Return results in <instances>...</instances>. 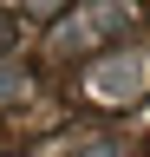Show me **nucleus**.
Here are the masks:
<instances>
[{"label":"nucleus","instance_id":"obj_1","mask_svg":"<svg viewBox=\"0 0 150 157\" xmlns=\"http://www.w3.org/2000/svg\"><path fill=\"white\" fill-rule=\"evenodd\" d=\"M144 72H150V66H144L137 52L104 59V66L91 72V92H98V98H137V92H144Z\"/></svg>","mask_w":150,"mask_h":157},{"label":"nucleus","instance_id":"obj_2","mask_svg":"<svg viewBox=\"0 0 150 157\" xmlns=\"http://www.w3.org/2000/svg\"><path fill=\"white\" fill-rule=\"evenodd\" d=\"M0 98H20V72L13 66H0Z\"/></svg>","mask_w":150,"mask_h":157},{"label":"nucleus","instance_id":"obj_3","mask_svg":"<svg viewBox=\"0 0 150 157\" xmlns=\"http://www.w3.org/2000/svg\"><path fill=\"white\" fill-rule=\"evenodd\" d=\"M65 157H118V144H79V151H65Z\"/></svg>","mask_w":150,"mask_h":157},{"label":"nucleus","instance_id":"obj_4","mask_svg":"<svg viewBox=\"0 0 150 157\" xmlns=\"http://www.w3.org/2000/svg\"><path fill=\"white\" fill-rule=\"evenodd\" d=\"M26 7H33V13H52V7H65V0H26Z\"/></svg>","mask_w":150,"mask_h":157}]
</instances>
